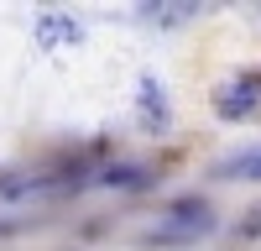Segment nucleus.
<instances>
[{
    "label": "nucleus",
    "mask_w": 261,
    "mask_h": 251,
    "mask_svg": "<svg viewBox=\"0 0 261 251\" xmlns=\"http://www.w3.org/2000/svg\"><path fill=\"white\" fill-rule=\"evenodd\" d=\"M214 230V220H209V204H199V199H183V204H172L167 215L146 230V241L151 246H178V241H199V236H209Z\"/></svg>",
    "instance_id": "1"
},
{
    "label": "nucleus",
    "mask_w": 261,
    "mask_h": 251,
    "mask_svg": "<svg viewBox=\"0 0 261 251\" xmlns=\"http://www.w3.org/2000/svg\"><path fill=\"white\" fill-rule=\"evenodd\" d=\"M214 115L220 120H256L261 115V73L225 79L220 89H214Z\"/></svg>",
    "instance_id": "2"
},
{
    "label": "nucleus",
    "mask_w": 261,
    "mask_h": 251,
    "mask_svg": "<svg viewBox=\"0 0 261 251\" xmlns=\"http://www.w3.org/2000/svg\"><path fill=\"white\" fill-rule=\"evenodd\" d=\"M220 178H246V183H261V146H246V152L225 157L220 167H214Z\"/></svg>",
    "instance_id": "3"
},
{
    "label": "nucleus",
    "mask_w": 261,
    "mask_h": 251,
    "mask_svg": "<svg viewBox=\"0 0 261 251\" xmlns=\"http://www.w3.org/2000/svg\"><path fill=\"white\" fill-rule=\"evenodd\" d=\"M141 94H146V99H141L146 120H151V110H157V120H162V115H167V105H162V84H151V79H146V84H141Z\"/></svg>",
    "instance_id": "4"
}]
</instances>
